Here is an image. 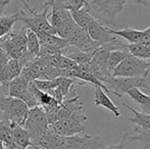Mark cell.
I'll use <instances>...</instances> for the list:
<instances>
[{
    "label": "cell",
    "mask_w": 150,
    "mask_h": 149,
    "mask_svg": "<svg viewBox=\"0 0 150 149\" xmlns=\"http://www.w3.org/2000/svg\"><path fill=\"white\" fill-rule=\"evenodd\" d=\"M128 0H88L87 6L95 20L106 27H117V16L124 10Z\"/></svg>",
    "instance_id": "6da1fadb"
},
{
    "label": "cell",
    "mask_w": 150,
    "mask_h": 149,
    "mask_svg": "<svg viewBox=\"0 0 150 149\" xmlns=\"http://www.w3.org/2000/svg\"><path fill=\"white\" fill-rule=\"evenodd\" d=\"M25 6H26L29 13H26L24 10H21L18 12V22H22L25 27L31 29L34 32L40 31V32L56 35L55 30L48 20V12H49L50 6L48 5L47 2L44 4L43 9L40 12H38L36 9L31 8L29 4Z\"/></svg>",
    "instance_id": "7a4b0ae2"
},
{
    "label": "cell",
    "mask_w": 150,
    "mask_h": 149,
    "mask_svg": "<svg viewBox=\"0 0 150 149\" xmlns=\"http://www.w3.org/2000/svg\"><path fill=\"white\" fill-rule=\"evenodd\" d=\"M29 107L24 101L8 95L0 96V117L13 125H23Z\"/></svg>",
    "instance_id": "3957f363"
},
{
    "label": "cell",
    "mask_w": 150,
    "mask_h": 149,
    "mask_svg": "<svg viewBox=\"0 0 150 149\" xmlns=\"http://www.w3.org/2000/svg\"><path fill=\"white\" fill-rule=\"evenodd\" d=\"M150 74V61L141 59L129 54L111 72L112 77L148 78Z\"/></svg>",
    "instance_id": "277c9868"
},
{
    "label": "cell",
    "mask_w": 150,
    "mask_h": 149,
    "mask_svg": "<svg viewBox=\"0 0 150 149\" xmlns=\"http://www.w3.org/2000/svg\"><path fill=\"white\" fill-rule=\"evenodd\" d=\"M22 126L29 133L33 144L37 142L44 134L47 133L48 129V121L43 108L39 105L29 108Z\"/></svg>",
    "instance_id": "5b68a950"
},
{
    "label": "cell",
    "mask_w": 150,
    "mask_h": 149,
    "mask_svg": "<svg viewBox=\"0 0 150 149\" xmlns=\"http://www.w3.org/2000/svg\"><path fill=\"white\" fill-rule=\"evenodd\" d=\"M103 83L111 94L122 97L127 91L133 88L146 90L150 93V87L147 78H131V77H107Z\"/></svg>",
    "instance_id": "8992f818"
},
{
    "label": "cell",
    "mask_w": 150,
    "mask_h": 149,
    "mask_svg": "<svg viewBox=\"0 0 150 149\" xmlns=\"http://www.w3.org/2000/svg\"><path fill=\"white\" fill-rule=\"evenodd\" d=\"M50 24L55 30L57 36L67 40L71 31L76 28L77 24L71 18V11L63 8H57L55 6H50Z\"/></svg>",
    "instance_id": "52a82bcc"
},
{
    "label": "cell",
    "mask_w": 150,
    "mask_h": 149,
    "mask_svg": "<svg viewBox=\"0 0 150 149\" xmlns=\"http://www.w3.org/2000/svg\"><path fill=\"white\" fill-rule=\"evenodd\" d=\"M86 119L69 117L54 121L48 125L47 133L56 134L59 136H74L84 133L86 130Z\"/></svg>",
    "instance_id": "ba28073f"
},
{
    "label": "cell",
    "mask_w": 150,
    "mask_h": 149,
    "mask_svg": "<svg viewBox=\"0 0 150 149\" xmlns=\"http://www.w3.org/2000/svg\"><path fill=\"white\" fill-rule=\"evenodd\" d=\"M87 33L93 41L98 43L99 45H105V44H120L122 43L119 39V37L110 33L108 27L100 24L94 18L90 22L87 28Z\"/></svg>",
    "instance_id": "9c48e42d"
},
{
    "label": "cell",
    "mask_w": 150,
    "mask_h": 149,
    "mask_svg": "<svg viewBox=\"0 0 150 149\" xmlns=\"http://www.w3.org/2000/svg\"><path fill=\"white\" fill-rule=\"evenodd\" d=\"M67 41L69 47H74L77 50L85 52H94L100 46L91 39L87 31L80 28L79 26H76V28L71 31Z\"/></svg>",
    "instance_id": "30bf717a"
},
{
    "label": "cell",
    "mask_w": 150,
    "mask_h": 149,
    "mask_svg": "<svg viewBox=\"0 0 150 149\" xmlns=\"http://www.w3.org/2000/svg\"><path fill=\"white\" fill-rule=\"evenodd\" d=\"M101 141L99 138L91 135L64 136L63 144L60 149H100Z\"/></svg>",
    "instance_id": "8fae6325"
},
{
    "label": "cell",
    "mask_w": 150,
    "mask_h": 149,
    "mask_svg": "<svg viewBox=\"0 0 150 149\" xmlns=\"http://www.w3.org/2000/svg\"><path fill=\"white\" fill-rule=\"evenodd\" d=\"M95 89V95H94V102L96 106H101V107L105 108L107 112L112 113L115 119H120V112L117 106L113 103L110 100V98L107 96L106 92L102 89L101 87H94Z\"/></svg>",
    "instance_id": "7c38bea8"
},
{
    "label": "cell",
    "mask_w": 150,
    "mask_h": 149,
    "mask_svg": "<svg viewBox=\"0 0 150 149\" xmlns=\"http://www.w3.org/2000/svg\"><path fill=\"white\" fill-rule=\"evenodd\" d=\"M12 141L16 146L24 149H40L32 142L30 135L22 125H12Z\"/></svg>",
    "instance_id": "4fadbf2b"
},
{
    "label": "cell",
    "mask_w": 150,
    "mask_h": 149,
    "mask_svg": "<svg viewBox=\"0 0 150 149\" xmlns=\"http://www.w3.org/2000/svg\"><path fill=\"white\" fill-rule=\"evenodd\" d=\"M84 108V102L81 100L80 96H75L69 100H63L59 105L58 110V119H67L76 110Z\"/></svg>",
    "instance_id": "5bb4252c"
},
{
    "label": "cell",
    "mask_w": 150,
    "mask_h": 149,
    "mask_svg": "<svg viewBox=\"0 0 150 149\" xmlns=\"http://www.w3.org/2000/svg\"><path fill=\"white\" fill-rule=\"evenodd\" d=\"M29 83L30 82L26 79L25 77H23L22 75L18 76L14 79H12L9 82L7 86V89L5 91V95L11 96V97L18 98L28 90Z\"/></svg>",
    "instance_id": "9a60e30c"
},
{
    "label": "cell",
    "mask_w": 150,
    "mask_h": 149,
    "mask_svg": "<svg viewBox=\"0 0 150 149\" xmlns=\"http://www.w3.org/2000/svg\"><path fill=\"white\" fill-rule=\"evenodd\" d=\"M110 33H112L115 36L122 38L130 44L132 43H139L141 41V38L143 35V30H137V29L131 28V27H126L122 30H115V29L109 28Z\"/></svg>",
    "instance_id": "2e32d148"
},
{
    "label": "cell",
    "mask_w": 150,
    "mask_h": 149,
    "mask_svg": "<svg viewBox=\"0 0 150 149\" xmlns=\"http://www.w3.org/2000/svg\"><path fill=\"white\" fill-rule=\"evenodd\" d=\"M54 80V83H55V86L60 90L61 94H62L63 97H67L69 94L71 90V87H73L75 84H78L80 86H84L86 85L85 82L80 81L78 79H74V78H69V77H57Z\"/></svg>",
    "instance_id": "e0dca14e"
},
{
    "label": "cell",
    "mask_w": 150,
    "mask_h": 149,
    "mask_svg": "<svg viewBox=\"0 0 150 149\" xmlns=\"http://www.w3.org/2000/svg\"><path fill=\"white\" fill-rule=\"evenodd\" d=\"M122 106L133 112V117H131L130 121L137 126V127L143 128V129H150V114L144 113L142 112H138L134 107L128 105L126 103H122Z\"/></svg>",
    "instance_id": "ac0fdd59"
},
{
    "label": "cell",
    "mask_w": 150,
    "mask_h": 149,
    "mask_svg": "<svg viewBox=\"0 0 150 149\" xmlns=\"http://www.w3.org/2000/svg\"><path fill=\"white\" fill-rule=\"evenodd\" d=\"M71 18L75 20V23L77 24V26H79L80 28L84 29L85 31H87V28L89 26L90 22L92 20L93 16L90 13L89 9H88V6H84L81 9L74 10L71 11Z\"/></svg>",
    "instance_id": "d6986e66"
},
{
    "label": "cell",
    "mask_w": 150,
    "mask_h": 149,
    "mask_svg": "<svg viewBox=\"0 0 150 149\" xmlns=\"http://www.w3.org/2000/svg\"><path fill=\"white\" fill-rule=\"evenodd\" d=\"M136 135L128 136L129 144L133 142L138 141L142 146V149H150V129H143V128L137 127L135 129Z\"/></svg>",
    "instance_id": "ffe728a7"
},
{
    "label": "cell",
    "mask_w": 150,
    "mask_h": 149,
    "mask_svg": "<svg viewBox=\"0 0 150 149\" xmlns=\"http://www.w3.org/2000/svg\"><path fill=\"white\" fill-rule=\"evenodd\" d=\"M21 75L26 78L29 82L35 81V80L44 79V76H43V73H42L41 68H40V66H38L34 60L23 68Z\"/></svg>",
    "instance_id": "44dd1931"
},
{
    "label": "cell",
    "mask_w": 150,
    "mask_h": 149,
    "mask_svg": "<svg viewBox=\"0 0 150 149\" xmlns=\"http://www.w3.org/2000/svg\"><path fill=\"white\" fill-rule=\"evenodd\" d=\"M129 54L130 53L127 49H113L109 52L108 59H107V68H108V72L110 73V75L115 66L120 64Z\"/></svg>",
    "instance_id": "7402d4cb"
},
{
    "label": "cell",
    "mask_w": 150,
    "mask_h": 149,
    "mask_svg": "<svg viewBox=\"0 0 150 149\" xmlns=\"http://www.w3.org/2000/svg\"><path fill=\"white\" fill-rule=\"evenodd\" d=\"M126 49L133 56L144 60H150V48L143 45L142 43H132L126 45Z\"/></svg>",
    "instance_id": "603a6c76"
},
{
    "label": "cell",
    "mask_w": 150,
    "mask_h": 149,
    "mask_svg": "<svg viewBox=\"0 0 150 149\" xmlns=\"http://www.w3.org/2000/svg\"><path fill=\"white\" fill-rule=\"evenodd\" d=\"M16 22H18V12L11 16H0V38L9 34Z\"/></svg>",
    "instance_id": "cb8c5ba5"
},
{
    "label": "cell",
    "mask_w": 150,
    "mask_h": 149,
    "mask_svg": "<svg viewBox=\"0 0 150 149\" xmlns=\"http://www.w3.org/2000/svg\"><path fill=\"white\" fill-rule=\"evenodd\" d=\"M27 52L36 58L40 53V41L37 35L31 30L27 29Z\"/></svg>",
    "instance_id": "d4e9b609"
},
{
    "label": "cell",
    "mask_w": 150,
    "mask_h": 149,
    "mask_svg": "<svg viewBox=\"0 0 150 149\" xmlns=\"http://www.w3.org/2000/svg\"><path fill=\"white\" fill-rule=\"evenodd\" d=\"M12 125L10 121L0 119V140L5 146L13 144L12 141Z\"/></svg>",
    "instance_id": "484cf974"
},
{
    "label": "cell",
    "mask_w": 150,
    "mask_h": 149,
    "mask_svg": "<svg viewBox=\"0 0 150 149\" xmlns=\"http://www.w3.org/2000/svg\"><path fill=\"white\" fill-rule=\"evenodd\" d=\"M126 95H128L133 101L136 104H138L139 107L142 105H144L147 101H148L150 94H146L142 91L139 88H133V89H130L129 91L126 92Z\"/></svg>",
    "instance_id": "4316f807"
},
{
    "label": "cell",
    "mask_w": 150,
    "mask_h": 149,
    "mask_svg": "<svg viewBox=\"0 0 150 149\" xmlns=\"http://www.w3.org/2000/svg\"><path fill=\"white\" fill-rule=\"evenodd\" d=\"M93 55V52H85V51H74V52H69V54H67V57H69L71 59H73L78 66L80 64H85L91 60Z\"/></svg>",
    "instance_id": "83f0119b"
},
{
    "label": "cell",
    "mask_w": 150,
    "mask_h": 149,
    "mask_svg": "<svg viewBox=\"0 0 150 149\" xmlns=\"http://www.w3.org/2000/svg\"><path fill=\"white\" fill-rule=\"evenodd\" d=\"M6 64H3V66H0V87H3L5 89V91L7 89V86L9 84V82L12 79H14Z\"/></svg>",
    "instance_id": "f1b7e54d"
},
{
    "label": "cell",
    "mask_w": 150,
    "mask_h": 149,
    "mask_svg": "<svg viewBox=\"0 0 150 149\" xmlns=\"http://www.w3.org/2000/svg\"><path fill=\"white\" fill-rule=\"evenodd\" d=\"M20 99L22 100V101H24L29 108L35 107V106L39 105V104H38L37 99H36V97H35V95H34L33 92L29 89V87H28V90H27V91L20 97Z\"/></svg>",
    "instance_id": "f546056e"
},
{
    "label": "cell",
    "mask_w": 150,
    "mask_h": 149,
    "mask_svg": "<svg viewBox=\"0 0 150 149\" xmlns=\"http://www.w3.org/2000/svg\"><path fill=\"white\" fill-rule=\"evenodd\" d=\"M6 64H7L8 68H9V71L12 74V76H13V78H16L21 75L22 70H23V66H21L20 61H18V59H16V58H10Z\"/></svg>",
    "instance_id": "4dcf8cb0"
},
{
    "label": "cell",
    "mask_w": 150,
    "mask_h": 149,
    "mask_svg": "<svg viewBox=\"0 0 150 149\" xmlns=\"http://www.w3.org/2000/svg\"><path fill=\"white\" fill-rule=\"evenodd\" d=\"M128 136H129L128 133H125L119 144H117V145H112V146H108V147L100 148V149H125L127 146L130 145L129 142H128Z\"/></svg>",
    "instance_id": "1f68e13d"
},
{
    "label": "cell",
    "mask_w": 150,
    "mask_h": 149,
    "mask_svg": "<svg viewBox=\"0 0 150 149\" xmlns=\"http://www.w3.org/2000/svg\"><path fill=\"white\" fill-rule=\"evenodd\" d=\"M9 60L7 53H6L5 49H4L3 42H2V38H0V66H3Z\"/></svg>",
    "instance_id": "d6a6232c"
},
{
    "label": "cell",
    "mask_w": 150,
    "mask_h": 149,
    "mask_svg": "<svg viewBox=\"0 0 150 149\" xmlns=\"http://www.w3.org/2000/svg\"><path fill=\"white\" fill-rule=\"evenodd\" d=\"M140 43H142L143 45L150 48V27L145 29V30H143V35L142 38H141Z\"/></svg>",
    "instance_id": "836d02e7"
},
{
    "label": "cell",
    "mask_w": 150,
    "mask_h": 149,
    "mask_svg": "<svg viewBox=\"0 0 150 149\" xmlns=\"http://www.w3.org/2000/svg\"><path fill=\"white\" fill-rule=\"evenodd\" d=\"M11 0H0V16H3V12L5 7L10 3Z\"/></svg>",
    "instance_id": "e575fe53"
},
{
    "label": "cell",
    "mask_w": 150,
    "mask_h": 149,
    "mask_svg": "<svg viewBox=\"0 0 150 149\" xmlns=\"http://www.w3.org/2000/svg\"><path fill=\"white\" fill-rule=\"evenodd\" d=\"M140 109L142 112L144 113H148V114H150V97L148 99V101L146 102V103L144 104V105L140 106Z\"/></svg>",
    "instance_id": "d590c367"
},
{
    "label": "cell",
    "mask_w": 150,
    "mask_h": 149,
    "mask_svg": "<svg viewBox=\"0 0 150 149\" xmlns=\"http://www.w3.org/2000/svg\"><path fill=\"white\" fill-rule=\"evenodd\" d=\"M6 149H24V148L18 147L16 144H11V145H9V146H6Z\"/></svg>",
    "instance_id": "8d00e7d4"
},
{
    "label": "cell",
    "mask_w": 150,
    "mask_h": 149,
    "mask_svg": "<svg viewBox=\"0 0 150 149\" xmlns=\"http://www.w3.org/2000/svg\"><path fill=\"white\" fill-rule=\"evenodd\" d=\"M132 1L136 2L137 4H141V5H145L146 4V0H132Z\"/></svg>",
    "instance_id": "74e56055"
},
{
    "label": "cell",
    "mask_w": 150,
    "mask_h": 149,
    "mask_svg": "<svg viewBox=\"0 0 150 149\" xmlns=\"http://www.w3.org/2000/svg\"><path fill=\"white\" fill-rule=\"evenodd\" d=\"M0 149H6L5 148V145H4V143L1 141V140H0Z\"/></svg>",
    "instance_id": "f35d334b"
},
{
    "label": "cell",
    "mask_w": 150,
    "mask_h": 149,
    "mask_svg": "<svg viewBox=\"0 0 150 149\" xmlns=\"http://www.w3.org/2000/svg\"><path fill=\"white\" fill-rule=\"evenodd\" d=\"M21 1L24 3V5H27V4H28V0H21Z\"/></svg>",
    "instance_id": "ab89813d"
}]
</instances>
